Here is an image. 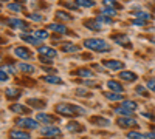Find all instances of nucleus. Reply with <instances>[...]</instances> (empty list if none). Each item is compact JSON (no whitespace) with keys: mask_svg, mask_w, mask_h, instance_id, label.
Returning <instances> with one entry per match:
<instances>
[{"mask_svg":"<svg viewBox=\"0 0 155 139\" xmlns=\"http://www.w3.org/2000/svg\"><path fill=\"white\" fill-rule=\"evenodd\" d=\"M107 87L110 88V90H113L115 93H120V94L124 91L123 85H121L120 82H116V81H109V82H107Z\"/></svg>","mask_w":155,"mask_h":139,"instance_id":"12","label":"nucleus"},{"mask_svg":"<svg viewBox=\"0 0 155 139\" xmlns=\"http://www.w3.org/2000/svg\"><path fill=\"white\" fill-rule=\"evenodd\" d=\"M147 137H149L147 134L138 133V131H129L127 133V139H147Z\"/></svg>","mask_w":155,"mask_h":139,"instance_id":"18","label":"nucleus"},{"mask_svg":"<svg viewBox=\"0 0 155 139\" xmlns=\"http://www.w3.org/2000/svg\"><path fill=\"white\" fill-rule=\"evenodd\" d=\"M51 60H53V59H48V57H41V62H42V64H50Z\"/></svg>","mask_w":155,"mask_h":139,"instance_id":"45","label":"nucleus"},{"mask_svg":"<svg viewBox=\"0 0 155 139\" xmlns=\"http://www.w3.org/2000/svg\"><path fill=\"white\" fill-rule=\"evenodd\" d=\"M8 8H9L12 12H20V11H22V6H20L19 3H9Z\"/></svg>","mask_w":155,"mask_h":139,"instance_id":"37","label":"nucleus"},{"mask_svg":"<svg viewBox=\"0 0 155 139\" xmlns=\"http://www.w3.org/2000/svg\"><path fill=\"white\" fill-rule=\"evenodd\" d=\"M48 30L51 31H54V33H59V34H67V28H65V25H59V23H51Z\"/></svg>","mask_w":155,"mask_h":139,"instance_id":"13","label":"nucleus"},{"mask_svg":"<svg viewBox=\"0 0 155 139\" xmlns=\"http://www.w3.org/2000/svg\"><path fill=\"white\" fill-rule=\"evenodd\" d=\"M84 25H85L87 28H90V30H96V31L102 28V23H101L99 20H87Z\"/></svg>","mask_w":155,"mask_h":139,"instance_id":"15","label":"nucleus"},{"mask_svg":"<svg viewBox=\"0 0 155 139\" xmlns=\"http://www.w3.org/2000/svg\"><path fill=\"white\" fill-rule=\"evenodd\" d=\"M17 70H20V71H23V73H33L36 68H34L33 65H28V64H19V65H17Z\"/></svg>","mask_w":155,"mask_h":139,"instance_id":"23","label":"nucleus"},{"mask_svg":"<svg viewBox=\"0 0 155 139\" xmlns=\"http://www.w3.org/2000/svg\"><path fill=\"white\" fill-rule=\"evenodd\" d=\"M5 94H6V97L12 99V97L20 96V91L17 90V88H6V90H5Z\"/></svg>","mask_w":155,"mask_h":139,"instance_id":"20","label":"nucleus"},{"mask_svg":"<svg viewBox=\"0 0 155 139\" xmlns=\"http://www.w3.org/2000/svg\"><path fill=\"white\" fill-rule=\"evenodd\" d=\"M62 49L65 53H76V51H79V46L71 45V43H65V45H62Z\"/></svg>","mask_w":155,"mask_h":139,"instance_id":"21","label":"nucleus"},{"mask_svg":"<svg viewBox=\"0 0 155 139\" xmlns=\"http://www.w3.org/2000/svg\"><path fill=\"white\" fill-rule=\"evenodd\" d=\"M28 104H30V105H33L34 108H42V107L45 105V104L42 102V100H37V99H30V100H28Z\"/></svg>","mask_w":155,"mask_h":139,"instance_id":"34","label":"nucleus"},{"mask_svg":"<svg viewBox=\"0 0 155 139\" xmlns=\"http://www.w3.org/2000/svg\"><path fill=\"white\" fill-rule=\"evenodd\" d=\"M102 65H104L107 70H112V71L124 68V64H123V62H118V60H104V62H102Z\"/></svg>","mask_w":155,"mask_h":139,"instance_id":"7","label":"nucleus"},{"mask_svg":"<svg viewBox=\"0 0 155 139\" xmlns=\"http://www.w3.org/2000/svg\"><path fill=\"white\" fill-rule=\"evenodd\" d=\"M92 124L101 125V127H109V125H110V122H109L107 119H104V118H93V119H92Z\"/></svg>","mask_w":155,"mask_h":139,"instance_id":"19","label":"nucleus"},{"mask_svg":"<svg viewBox=\"0 0 155 139\" xmlns=\"http://www.w3.org/2000/svg\"><path fill=\"white\" fill-rule=\"evenodd\" d=\"M120 79H123V81H137V74L135 73H132V71H121L120 73Z\"/></svg>","mask_w":155,"mask_h":139,"instance_id":"14","label":"nucleus"},{"mask_svg":"<svg viewBox=\"0 0 155 139\" xmlns=\"http://www.w3.org/2000/svg\"><path fill=\"white\" fill-rule=\"evenodd\" d=\"M102 5H104V8H113V9L118 8L120 9V5L116 3L115 0H102Z\"/></svg>","mask_w":155,"mask_h":139,"instance_id":"28","label":"nucleus"},{"mask_svg":"<svg viewBox=\"0 0 155 139\" xmlns=\"http://www.w3.org/2000/svg\"><path fill=\"white\" fill-rule=\"evenodd\" d=\"M78 74H79V76H82V77H90V76H92V71H90V70H87V68H82V70H79V71H78Z\"/></svg>","mask_w":155,"mask_h":139,"instance_id":"38","label":"nucleus"},{"mask_svg":"<svg viewBox=\"0 0 155 139\" xmlns=\"http://www.w3.org/2000/svg\"><path fill=\"white\" fill-rule=\"evenodd\" d=\"M44 136H50V137H53V136H58L61 134V130L58 127H51V125H45V127H42V131H41Z\"/></svg>","mask_w":155,"mask_h":139,"instance_id":"8","label":"nucleus"},{"mask_svg":"<svg viewBox=\"0 0 155 139\" xmlns=\"http://www.w3.org/2000/svg\"><path fill=\"white\" fill-rule=\"evenodd\" d=\"M84 46L87 49H92V51H98V53H104V51H110V45L102 40V39H87L84 40Z\"/></svg>","mask_w":155,"mask_h":139,"instance_id":"1","label":"nucleus"},{"mask_svg":"<svg viewBox=\"0 0 155 139\" xmlns=\"http://www.w3.org/2000/svg\"><path fill=\"white\" fill-rule=\"evenodd\" d=\"M135 91H137L140 96H146V88H144V87H141V85H138V87L135 88Z\"/></svg>","mask_w":155,"mask_h":139,"instance_id":"40","label":"nucleus"},{"mask_svg":"<svg viewBox=\"0 0 155 139\" xmlns=\"http://www.w3.org/2000/svg\"><path fill=\"white\" fill-rule=\"evenodd\" d=\"M22 39H23L25 42L31 43V45H39V43H41V40H39V39H37L36 36H28V34H22Z\"/></svg>","mask_w":155,"mask_h":139,"instance_id":"17","label":"nucleus"},{"mask_svg":"<svg viewBox=\"0 0 155 139\" xmlns=\"http://www.w3.org/2000/svg\"><path fill=\"white\" fill-rule=\"evenodd\" d=\"M56 111L59 113V115H62V116H70V118H73L76 115H84V113H85V110H82L79 107H76V105H65V104L56 105Z\"/></svg>","mask_w":155,"mask_h":139,"instance_id":"2","label":"nucleus"},{"mask_svg":"<svg viewBox=\"0 0 155 139\" xmlns=\"http://www.w3.org/2000/svg\"><path fill=\"white\" fill-rule=\"evenodd\" d=\"M115 111L118 113V115H126V116H130L132 113H134L132 110H127V108H124V107H121V105H120L118 108H115Z\"/></svg>","mask_w":155,"mask_h":139,"instance_id":"31","label":"nucleus"},{"mask_svg":"<svg viewBox=\"0 0 155 139\" xmlns=\"http://www.w3.org/2000/svg\"><path fill=\"white\" fill-rule=\"evenodd\" d=\"M0 81H2V82H6V81H8V74H6L5 70L0 71Z\"/></svg>","mask_w":155,"mask_h":139,"instance_id":"42","label":"nucleus"},{"mask_svg":"<svg viewBox=\"0 0 155 139\" xmlns=\"http://www.w3.org/2000/svg\"><path fill=\"white\" fill-rule=\"evenodd\" d=\"M113 40L118 42V45H123V46H130V40H129L127 36H113Z\"/></svg>","mask_w":155,"mask_h":139,"instance_id":"16","label":"nucleus"},{"mask_svg":"<svg viewBox=\"0 0 155 139\" xmlns=\"http://www.w3.org/2000/svg\"><path fill=\"white\" fill-rule=\"evenodd\" d=\"M144 23H146V20H143V19H137V20H134V25H138V27H143Z\"/></svg>","mask_w":155,"mask_h":139,"instance_id":"43","label":"nucleus"},{"mask_svg":"<svg viewBox=\"0 0 155 139\" xmlns=\"http://www.w3.org/2000/svg\"><path fill=\"white\" fill-rule=\"evenodd\" d=\"M56 19H61V20H71V16L67 14V12H64V11H58V12H56Z\"/></svg>","mask_w":155,"mask_h":139,"instance_id":"33","label":"nucleus"},{"mask_svg":"<svg viewBox=\"0 0 155 139\" xmlns=\"http://www.w3.org/2000/svg\"><path fill=\"white\" fill-rule=\"evenodd\" d=\"M135 16H137L138 19H143V20H150V19H152V16L149 14V12H143V11H137Z\"/></svg>","mask_w":155,"mask_h":139,"instance_id":"32","label":"nucleus"},{"mask_svg":"<svg viewBox=\"0 0 155 139\" xmlns=\"http://www.w3.org/2000/svg\"><path fill=\"white\" fill-rule=\"evenodd\" d=\"M8 25L11 28H16V30H25L27 28V23L23 20H19V19H8Z\"/></svg>","mask_w":155,"mask_h":139,"instance_id":"9","label":"nucleus"},{"mask_svg":"<svg viewBox=\"0 0 155 139\" xmlns=\"http://www.w3.org/2000/svg\"><path fill=\"white\" fill-rule=\"evenodd\" d=\"M102 12H104L106 16H115L116 9H113V8H102Z\"/></svg>","mask_w":155,"mask_h":139,"instance_id":"39","label":"nucleus"},{"mask_svg":"<svg viewBox=\"0 0 155 139\" xmlns=\"http://www.w3.org/2000/svg\"><path fill=\"white\" fill-rule=\"evenodd\" d=\"M67 130L68 131H73V133H78V131H81V125L78 124V122H68L67 124Z\"/></svg>","mask_w":155,"mask_h":139,"instance_id":"25","label":"nucleus"},{"mask_svg":"<svg viewBox=\"0 0 155 139\" xmlns=\"http://www.w3.org/2000/svg\"><path fill=\"white\" fill-rule=\"evenodd\" d=\"M106 97L109 100H123V94L120 93H106Z\"/></svg>","mask_w":155,"mask_h":139,"instance_id":"30","label":"nucleus"},{"mask_svg":"<svg viewBox=\"0 0 155 139\" xmlns=\"http://www.w3.org/2000/svg\"><path fill=\"white\" fill-rule=\"evenodd\" d=\"M121 107H124V108H127V110L135 111V110H137V102H134V100H124V102L121 104Z\"/></svg>","mask_w":155,"mask_h":139,"instance_id":"27","label":"nucleus"},{"mask_svg":"<svg viewBox=\"0 0 155 139\" xmlns=\"http://www.w3.org/2000/svg\"><path fill=\"white\" fill-rule=\"evenodd\" d=\"M118 125L120 127H123V128H135V127H138V122L134 119V118H130V116H126V118H118Z\"/></svg>","mask_w":155,"mask_h":139,"instance_id":"4","label":"nucleus"},{"mask_svg":"<svg viewBox=\"0 0 155 139\" xmlns=\"http://www.w3.org/2000/svg\"><path fill=\"white\" fill-rule=\"evenodd\" d=\"M9 137L11 139H31V136L25 131H20V130H11L9 131Z\"/></svg>","mask_w":155,"mask_h":139,"instance_id":"11","label":"nucleus"},{"mask_svg":"<svg viewBox=\"0 0 155 139\" xmlns=\"http://www.w3.org/2000/svg\"><path fill=\"white\" fill-rule=\"evenodd\" d=\"M147 88H149L150 91H153V93H155V81H153V79L147 81Z\"/></svg>","mask_w":155,"mask_h":139,"instance_id":"41","label":"nucleus"},{"mask_svg":"<svg viewBox=\"0 0 155 139\" xmlns=\"http://www.w3.org/2000/svg\"><path fill=\"white\" fill-rule=\"evenodd\" d=\"M16 124L19 127H23V128H30V130H36L39 127V121L37 119H31V118H22V119H17Z\"/></svg>","mask_w":155,"mask_h":139,"instance_id":"3","label":"nucleus"},{"mask_svg":"<svg viewBox=\"0 0 155 139\" xmlns=\"http://www.w3.org/2000/svg\"><path fill=\"white\" fill-rule=\"evenodd\" d=\"M28 17H30L31 20H34V22H42V20H44L42 14H39V12H31Z\"/></svg>","mask_w":155,"mask_h":139,"instance_id":"36","label":"nucleus"},{"mask_svg":"<svg viewBox=\"0 0 155 139\" xmlns=\"http://www.w3.org/2000/svg\"><path fill=\"white\" fill-rule=\"evenodd\" d=\"M44 81L48 82V84H62V79L61 77H56V76H45Z\"/></svg>","mask_w":155,"mask_h":139,"instance_id":"29","label":"nucleus"},{"mask_svg":"<svg viewBox=\"0 0 155 139\" xmlns=\"http://www.w3.org/2000/svg\"><path fill=\"white\" fill-rule=\"evenodd\" d=\"M2 70H5V71H9V73H14L16 70H14V67H12V65H5Z\"/></svg>","mask_w":155,"mask_h":139,"instance_id":"44","label":"nucleus"},{"mask_svg":"<svg viewBox=\"0 0 155 139\" xmlns=\"http://www.w3.org/2000/svg\"><path fill=\"white\" fill-rule=\"evenodd\" d=\"M36 119H37L39 122L45 124V125H50V124H53V121H54V118L51 116V115H47V113H39V115L36 116Z\"/></svg>","mask_w":155,"mask_h":139,"instance_id":"10","label":"nucleus"},{"mask_svg":"<svg viewBox=\"0 0 155 139\" xmlns=\"http://www.w3.org/2000/svg\"><path fill=\"white\" fill-rule=\"evenodd\" d=\"M34 36L37 37L39 40H47L48 37H50V34H48V33H47L45 30H37V31L34 33Z\"/></svg>","mask_w":155,"mask_h":139,"instance_id":"24","label":"nucleus"},{"mask_svg":"<svg viewBox=\"0 0 155 139\" xmlns=\"http://www.w3.org/2000/svg\"><path fill=\"white\" fill-rule=\"evenodd\" d=\"M152 42H153V43H155V37H153V39H152Z\"/></svg>","mask_w":155,"mask_h":139,"instance_id":"47","label":"nucleus"},{"mask_svg":"<svg viewBox=\"0 0 155 139\" xmlns=\"http://www.w3.org/2000/svg\"><path fill=\"white\" fill-rule=\"evenodd\" d=\"M11 110L14 113H19V115H25V113H28V108H23V105H19V104L11 105Z\"/></svg>","mask_w":155,"mask_h":139,"instance_id":"22","label":"nucleus"},{"mask_svg":"<svg viewBox=\"0 0 155 139\" xmlns=\"http://www.w3.org/2000/svg\"><path fill=\"white\" fill-rule=\"evenodd\" d=\"M76 5L84 6V8H92V6H95V2L93 0H76Z\"/></svg>","mask_w":155,"mask_h":139,"instance_id":"26","label":"nucleus"},{"mask_svg":"<svg viewBox=\"0 0 155 139\" xmlns=\"http://www.w3.org/2000/svg\"><path fill=\"white\" fill-rule=\"evenodd\" d=\"M96 20H99L101 23H104V22H106V23H112V22H113V20L110 19V16H106V14L98 16V17H96Z\"/></svg>","mask_w":155,"mask_h":139,"instance_id":"35","label":"nucleus"},{"mask_svg":"<svg viewBox=\"0 0 155 139\" xmlns=\"http://www.w3.org/2000/svg\"><path fill=\"white\" fill-rule=\"evenodd\" d=\"M14 54H16L17 57L23 59V60H30V59L33 57V54L30 53V49H27L25 46H17V48L14 49Z\"/></svg>","mask_w":155,"mask_h":139,"instance_id":"6","label":"nucleus"},{"mask_svg":"<svg viewBox=\"0 0 155 139\" xmlns=\"http://www.w3.org/2000/svg\"><path fill=\"white\" fill-rule=\"evenodd\" d=\"M39 54L44 56V57H48V59H56L58 57V51L50 46H39Z\"/></svg>","mask_w":155,"mask_h":139,"instance_id":"5","label":"nucleus"},{"mask_svg":"<svg viewBox=\"0 0 155 139\" xmlns=\"http://www.w3.org/2000/svg\"><path fill=\"white\" fill-rule=\"evenodd\" d=\"M44 139H54V137H44Z\"/></svg>","mask_w":155,"mask_h":139,"instance_id":"46","label":"nucleus"}]
</instances>
